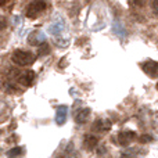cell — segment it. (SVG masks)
Returning a JSON list of instances; mask_svg holds the SVG:
<instances>
[{
	"instance_id": "9",
	"label": "cell",
	"mask_w": 158,
	"mask_h": 158,
	"mask_svg": "<svg viewBox=\"0 0 158 158\" xmlns=\"http://www.w3.org/2000/svg\"><path fill=\"white\" fill-rule=\"evenodd\" d=\"M89 115H90V108H82L77 114V117H75V121L78 123H85L89 119Z\"/></svg>"
},
{
	"instance_id": "1",
	"label": "cell",
	"mask_w": 158,
	"mask_h": 158,
	"mask_svg": "<svg viewBox=\"0 0 158 158\" xmlns=\"http://www.w3.org/2000/svg\"><path fill=\"white\" fill-rule=\"evenodd\" d=\"M13 61L19 67H27L35 61V56L31 52H24V50H15L13 53Z\"/></svg>"
},
{
	"instance_id": "7",
	"label": "cell",
	"mask_w": 158,
	"mask_h": 158,
	"mask_svg": "<svg viewBox=\"0 0 158 158\" xmlns=\"http://www.w3.org/2000/svg\"><path fill=\"white\" fill-rule=\"evenodd\" d=\"M33 79H35V74H33V71H25L24 74H21L18 77V82L19 83H22L24 86H29V85L33 82Z\"/></svg>"
},
{
	"instance_id": "15",
	"label": "cell",
	"mask_w": 158,
	"mask_h": 158,
	"mask_svg": "<svg viewBox=\"0 0 158 158\" xmlns=\"http://www.w3.org/2000/svg\"><path fill=\"white\" fill-rule=\"evenodd\" d=\"M68 39H56V44L57 46H61V47H65V46H68Z\"/></svg>"
},
{
	"instance_id": "6",
	"label": "cell",
	"mask_w": 158,
	"mask_h": 158,
	"mask_svg": "<svg viewBox=\"0 0 158 158\" xmlns=\"http://www.w3.org/2000/svg\"><path fill=\"white\" fill-rule=\"evenodd\" d=\"M67 112H68V108L65 106H61L57 108V112H56V122L58 125H63L67 121Z\"/></svg>"
},
{
	"instance_id": "4",
	"label": "cell",
	"mask_w": 158,
	"mask_h": 158,
	"mask_svg": "<svg viewBox=\"0 0 158 158\" xmlns=\"http://www.w3.org/2000/svg\"><path fill=\"white\" fill-rule=\"evenodd\" d=\"M135 137H136L135 132H121V133L118 135V143H119L121 146H123V147H126L128 144H131V143L133 142Z\"/></svg>"
},
{
	"instance_id": "5",
	"label": "cell",
	"mask_w": 158,
	"mask_h": 158,
	"mask_svg": "<svg viewBox=\"0 0 158 158\" xmlns=\"http://www.w3.org/2000/svg\"><path fill=\"white\" fill-rule=\"evenodd\" d=\"M110 129H111L110 119H97L93 123V131L96 132H104V131H110Z\"/></svg>"
},
{
	"instance_id": "16",
	"label": "cell",
	"mask_w": 158,
	"mask_h": 158,
	"mask_svg": "<svg viewBox=\"0 0 158 158\" xmlns=\"http://www.w3.org/2000/svg\"><path fill=\"white\" fill-rule=\"evenodd\" d=\"M129 2H131L133 6H140V7L146 4V0H129Z\"/></svg>"
},
{
	"instance_id": "18",
	"label": "cell",
	"mask_w": 158,
	"mask_h": 158,
	"mask_svg": "<svg viewBox=\"0 0 158 158\" xmlns=\"http://www.w3.org/2000/svg\"><path fill=\"white\" fill-rule=\"evenodd\" d=\"M7 2H8V0H0V6L4 4V3H7Z\"/></svg>"
},
{
	"instance_id": "14",
	"label": "cell",
	"mask_w": 158,
	"mask_h": 158,
	"mask_svg": "<svg viewBox=\"0 0 158 158\" xmlns=\"http://www.w3.org/2000/svg\"><path fill=\"white\" fill-rule=\"evenodd\" d=\"M139 142L140 143H150V142H153V137H151L150 135H143V136L139 137Z\"/></svg>"
},
{
	"instance_id": "8",
	"label": "cell",
	"mask_w": 158,
	"mask_h": 158,
	"mask_svg": "<svg viewBox=\"0 0 158 158\" xmlns=\"http://www.w3.org/2000/svg\"><path fill=\"white\" fill-rule=\"evenodd\" d=\"M83 144H85V147H86L87 150H94L96 146L98 144V140H97V137H96L94 135H86L85 139H83Z\"/></svg>"
},
{
	"instance_id": "17",
	"label": "cell",
	"mask_w": 158,
	"mask_h": 158,
	"mask_svg": "<svg viewBox=\"0 0 158 158\" xmlns=\"http://www.w3.org/2000/svg\"><path fill=\"white\" fill-rule=\"evenodd\" d=\"M153 11L158 15V0H156V2L153 3Z\"/></svg>"
},
{
	"instance_id": "12",
	"label": "cell",
	"mask_w": 158,
	"mask_h": 158,
	"mask_svg": "<svg viewBox=\"0 0 158 158\" xmlns=\"http://www.w3.org/2000/svg\"><path fill=\"white\" fill-rule=\"evenodd\" d=\"M49 52H50V49H49V46H47L46 43L39 44V56H44V54H47Z\"/></svg>"
},
{
	"instance_id": "3",
	"label": "cell",
	"mask_w": 158,
	"mask_h": 158,
	"mask_svg": "<svg viewBox=\"0 0 158 158\" xmlns=\"http://www.w3.org/2000/svg\"><path fill=\"white\" fill-rule=\"evenodd\" d=\"M143 71L151 78H158V63L157 61H147L143 64Z\"/></svg>"
},
{
	"instance_id": "11",
	"label": "cell",
	"mask_w": 158,
	"mask_h": 158,
	"mask_svg": "<svg viewBox=\"0 0 158 158\" xmlns=\"http://www.w3.org/2000/svg\"><path fill=\"white\" fill-rule=\"evenodd\" d=\"M49 31L52 33H54V35H57V33H60L61 31H63V25L54 24V25H52V27H49Z\"/></svg>"
},
{
	"instance_id": "10",
	"label": "cell",
	"mask_w": 158,
	"mask_h": 158,
	"mask_svg": "<svg viewBox=\"0 0 158 158\" xmlns=\"http://www.w3.org/2000/svg\"><path fill=\"white\" fill-rule=\"evenodd\" d=\"M43 40V35L39 32H32L29 35V38H28V42H29V44H32V46H39V43Z\"/></svg>"
},
{
	"instance_id": "19",
	"label": "cell",
	"mask_w": 158,
	"mask_h": 158,
	"mask_svg": "<svg viewBox=\"0 0 158 158\" xmlns=\"http://www.w3.org/2000/svg\"><path fill=\"white\" fill-rule=\"evenodd\" d=\"M157 89H158V83H157Z\"/></svg>"
},
{
	"instance_id": "13",
	"label": "cell",
	"mask_w": 158,
	"mask_h": 158,
	"mask_svg": "<svg viewBox=\"0 0 158 158\" xmlns=\"http://www.w3.org/2000/svg\"><path fill=\"white\" fill-rule=\"evenodd\" d=\"M8 157H17V156H21L22 154V148L21 147H15V148H13V150H10L8 151Z\"/></svg>"
},
{
	"instance_id": "2",
	"label": "cell",
	"mask_w": 158,
	"mask_h": 158,
	"mask_svg": "<svg viewBox=\"0 0 158 158\" xmlns=\"http://www.w3.org/2000/svg\"><path fill=\"white\" fill-rule=\"evenodd\" d=\"M44 8H46V3L43 0H33L27 8V17L28 18H35Z\"/></svg>"
}]
</instances>
